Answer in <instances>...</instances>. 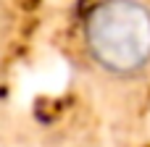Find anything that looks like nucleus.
Listing matches in <instances>:
<instances>
[{
    "instance_id": "1",
    "label": "nucleus",
    "mask_w": 150,
    "mask_h": 147,
    "mask_svg": "<svg viewBox=\"0 0 150 147\" xmlns=\"http://www.w3.org/2000/svg\"><path fill=\"white\" fill-rule=\"evenodd\" d=\"M90 63L111 79H137L150 68V5L145 0H100L82 24Z\"/></svg>"
}]
</instances>
